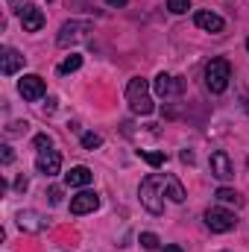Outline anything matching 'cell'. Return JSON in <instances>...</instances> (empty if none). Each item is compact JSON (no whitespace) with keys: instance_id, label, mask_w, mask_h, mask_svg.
Segmentation results:
<instances>
[{"instance_id":"cell-27","label":"cell","mask_w":249,"mask_h":252,"mask_svg":"<svg viewBox=\"0 0 249 252\" xmlns=\"http://www.w3.org/2000/svg\"><path fill=\"white\" fill-rule=\"evenodd\" d=\"M179 158H182L185 164H193V153H190V150H182V156H179Z\"/></svg>"},{"instance_id":"cell-1","label":"cell","mask_w":249,"mask_h":252,"mask_svg":"<svg viewBox=\"0 0 249 252\" xmlns=\"http://www.w3.org/2000/svg\"><path fill=\"white\" fill-rule=\"evenodd\" d=\"M138 196H141V205L150 211V214H164V176L158 173H150L141 188H138Z\"/></svg>"},{"instance_id":"cell-30","label":"cell","mask_w":249,"mask_h":252,"mask_svg":"<svg viewBox=\"0 0 249 252\" xmlns=\"http://www.w3.org/2000/svg\"><path fill=\"white\" fill-rule=\"evenodd\" d=\"M161 252H182V247H176V244H170V247H164Z\"/></svg>"},{"instance_id":"cell-21","label":"cell","mask_w":249,"mask_h":252,"mask_svg":"<svg viewBox=\"0 0 249 252\" xmlns=\"http://www.w3.org/2000/svg\"><path fill=\"white\" fill-rule=\"evenodd\" d=\"M167 9H170L173 15H185L187 9H190V3H187V0H167Z\"/></svg>"},{"instance_id":"cell-24","label":"cell","mask_w":249,"mask_h":252,"mask_svg":"<svg viewBox=\"0 0 249 252\" xmlns=\"http://www.w3.org/2000/svg\"><path fill=\"white\" fill-rule=\"evenodd\" d=\"M47 196H50V202H53V205H59V202H62V190H59V188H50Z\"/></svg>"},{"instance_id":"cell-11","label":"cell","mask_w":249,"mask_h":252,"mask_svg":"<svg viewBox=\"0 0 249 252\" xmlns=\"http://www.w3.org/2000/svg\"><path fill=\"white\" fill-rule=\"evenodd\" d=\"M193 24H196L199 30H205V32H223V30H226V21H223L220 15H214V12H208V9H199V12L193 15Z\"/></svg>"},{"instance_id":"cell-2","label":"cell","mask_w":249,"mask_h":252,"mask_svg":"<svg viewBox=\"0 0 249 252\" xmlns=\"http://www.w3.org/2000/svg\"><path fill=\"white\" fill-rule=\"evenodd\" d=\"M126 100H129V109H132L135 115H153V112H156V103H153V97H150V85H147V79H141V76L129 79V85H126Z\"/></svg>"},{"instance_id":"cell-10","label":"cell","mask_w":249,"mask_h":252,"mask_svg":"<svg viewBox=\"0 0 249 252\" xmlns=\"http://www.w3.org/2000/svg\"><path fill=\"white\" fill-rule=\"evenodd\" d=\"M100 208V196L94 193V190H82V193H76L73 199H70V214H91V211H97Z\"/></svg>"},{"instance_id":"cell-17","label":"cell","mask_w":249,"mask_h":252,"mask_svg":"<svg viewBox=\"0 0 249 252\" xmlns=\"http://www.w3.org/2000/svg\"><path fill=\"white\" fill-rule=\"evenodd\" d=\"M214 196H217L220 202H226V205H241V202H244V199H241V193H238V190H232V188H220Z\"/></svg>"},{"instance_id":"cell-6","label":"cell","mask_w":249,"mask_h":252,"mask_svg":"<svg viewBox=\"0 0 249 252\" xmlns=\"http://www.w3.org/2000/svg\"><path fill=\"white\" fill-rule=\"evenodd\" d=\"M153 88H156V94L158 97H179L182 91H185V79H179V76H173V73H158L156 76V82H153Z\"/></svg>"},{"instance_id":"cell-26","label":"cell","mask_w":249,"mask_h":252,"mask_svg":"<svg viewBox=\"0 0 249 252\" xmlns=\"http://www.w3.org/2000/svg\"><path fill=\"white\" fill-rule=\"evenodd\" d=\"M15 188H18V190H27V188H30V182H27V176H18V182H15Z\"/></svg>"},{"instance_id":"cell-9","label":"cell","mask_w":249,"mask_h":252,"mask_svg":"<svg viewBox=\"0 0 249 252\" xmlns=\"http://www.w3.org/2000/svg\"><path fill=\"white\" fill-rule=\"evenodd\" d=\"M211 176H217L220 182H229L232 176H235V164H232V158L223 153V150H217V153H211Z\"/></svg>"},{"instance_id":"cell-29","label":"cell","mask_w":249,"mask_h":252,"mask_svg":"<svg viewBox=\"0 0 249 252\" xmlns=\"http://www.w3.org/2000/svg\"><path fill=\"white\" fill-rule=\"evenodd\" d=\"M106 3H109V6H115V9H121V6H126V3H129V0H106Z\"/></svg>"},{"instance_id":"cell-12","label":"cell","mask_w":249,"mask_h":252,"mask_svg":"<svg viewBox=\"0 0 249 252\" xmlns=\"http://www.w3.org/2000/svg\"><path fill=\"white\" fill-rule=\"evenodd\" d=\"M21 24H24L27 32H38V30L44 27V15H41V9L32 6V3L21 6Z\"/></svg>"},{"instance_id":"cell-22","label":"cell","mask_w":249,"mask_h":252,"mask_svg":"<svg viewBox=\"0 0 249 252\" xmlns=\"http://www.w3.org/2000/svg\"><path fill=\"white\" fill-rule=\"evenodd\" d=\"M158 244H161V241H158L153 232H144V235H141V247H144V250H158Z\"/></svg>"},{"instance_id":"cell-4","label":"cell","mask_w":249,"mask_h":252,"mask_svg":"<svg viewBox=\"0 0 249 252\" xmlns=\"http://www.w3.org/2000/svg\"><path fill=\"white\" fill-rule=\"evenodd\" d=\"M88 32H91V24L88 21H67L62 30H59V47H70V44H79V41H85L88 38Z\"/></svg>"},{"instance_id":"cell-3","label":"cell","mask_w":249,"mask_h":252,"mask_svg":"<svg viewBox=\"0 0 249 252\" xmlns=\"http://www.w3.org/2000/svg\"><path fill=\"white\" fill-rule=\"evenodd\" d=\"M229 79H232V64L229 59H211V62L205 64V88L211 91V94H223L226 88H229Z\"/></svg>"},{"instance_id":"cell-18","label":"cell","mask_w":249,"mask_h":252,"mask_svg":"<svg viewBox=\"0 0 249 252\" xmlns=\"http://www.w3.org/2000/svg\"><path fill=\"white\" fill-rule=\"evenodd\" d=\"M138 156L150 164V167H161L164 161H167V156L164 153H150V150H138Z\"/></svg>"},{"instance_id":"cell-23","label":"cell","mask_w":249,"mask_h":252,"mask_svg":"<svg viewBox=\"0 0 249 252\" xmlns=\"http://www.w3.org/2000/svg\"><path fill=\"white\" fill-rule=\"evenodd\" d=\"M32 144H35L38 150H50V147H53V138H50V135H35Z\"/></svg>"},{"instance_id":"cell-31","label":"cell","mask_w":249,"mask_h":252,"mask_svg":"<svg viewBox=\"0 0 249 252\" xmlns=\"http://www.w3.org/2000/svg\"><path fill=\"white\" fill-rule=\"evenodd\" d=\"M247 50H249V38H247Z\"/></svg>"},{"instance_id":"cell-13","label":"cell","mask_w":249,"mask_h":252,"mask_svg":"<svg viewBox=\"0 0 249 252\" xmlns=\"http://www.w3.org/2000/svg\"><path fill=\"white\" fill-rule=\"evenodd\" d=\"M91 179H94V173L85 164H76V167H70L64 173V185L67 188H85V185H91Z\"/></svg>"},{"instance_id":"cell-8","label":"cell","mask_w":249,"mask_h":252,"mask_svg":"<svg viewBox=\"0 0 249 252\" xmlns=\"http://www.w3.org/2000/svg\"><path fill=\"white\" fill-rule=\"evenodd\" d=\"M35 170L41 176H56L62 170V156L56 150H38V158H35Z\"/></svg>"},{"instance_id":"cell-28","label":"cell","mask_w":249,"mask_h":252,"mask_svg":"<svg viewBox=\"0 0 249 252\" xmlns=\"http://www.w3.org/2000/svg\"><path fill=\"white\" fill-rule=\"evenodd\" d=\"M44 112H47V115H53V112H56V100H47V106H44Z\"/></svg>"},{"instance_id":"cell-14","label":"cell","mask_w":249,"mask_h":252,"mask_svg":"<svg viewBox=\"0 0 249 252\" xmlns=\"http://www.w3.org/2000/svg\"><path fill=\"white\" fill-rule=\"evenodd\" d=\"M0 67H3V73H6V76H12V73H18V70L24 67V56H21L18 50L6 47V50H3V64H0Z\"/></svg>"},{"instance_id":"cell-25","label":"cell","mask_w":249,"mask_h":252,"mask_svg":"<svg viewBox=\"0 0 249 252\" xmlns=\"http://www.w3.org/2000/svg\"><path fill=\"white\" fill-rule=\"evenodd\" d=\"M0 150H3V153H0V156H3V164H12V158H15V156H12V147H0Z\"/></svg>"},{"instance_id":"cell-15","label":"cell","mask_w":249,"mask_h":252,"mask_svg":"<svg viewBox=\"0 0 249 252\" xmlns=\"http://www.w3.org/2000/svg\"><path fill=\"white\" fill-rule=\"evenodd\" d=\"M18 226L27 229V232H41V229H44V223H41V217H38L35 211H21V214H18Z\"/></svg>"},{"instance_id":"cell-20","label":"cell","mask_w":249,"mask_h":252,"mask_svg":"<svg viewBox=\"0 0 249 252\" xmlns=\"http://www.w3.org/2000/svg\"><path fill=\"white\" fill-rule=\"evenodd\" d=\"M100 144H103V138H100L97 132H85V135H82V147H85V150H97Z\"/></svg>"},{"instance_id":"cell-7","label":"cell","mask_w":249,"mask_h":252,"mask_svg":"<svg viewBox=\"0 0 249 252\" xmlns=\"http://www.w3.org/2000/svg\"><path fill=\"white\" fill-rule=\"evenodd\" d=\"M18 91H21V97H24V100L35 103V100H41V97H44L47 85H44V79H41L38 73H27V76L18 82Z\"/></svg>"},{"instance_id":"cell-16","label":"cell","mask_w":249,"mask_h":252,"mask_svg":"<svg viewBox=\"0 0 249 252\" xmlns=\"http://www.w3.org/2000/svg\"><path fill=\"white\" fill-rule=\"evenodd\" d=\"M164 193L173 199V202H185V188H182V182L176 179V176H164Z\"/></svg>"},{"instance_id":"cell-5","label":"cell","mask_w":249,"mask_h":252,"mask_svg":"<svg viewBox=\"0 0 249 252\" xmlns=\"http://www.w3.org/2000/svg\"><path fill=\"white\" fill-rule=\"evenodd\" d=\"M205 226L211 229V232H232L235 226H238V220H235V214L232 211H226V208H208L205 211Z\"/></svg>"},{"instance_id":"cell-19","label":"cell","mask_w":249,"mask_h":252,"mask_svg":"<svg viewBox=\"0 0 249 252\" xmlns=\"http://www.w3.org/2000/svg\"><path fill=\"white\" fill-rule=\"evenodd\" d=\"M82 67V56H76V53H70L62 64H59V73H73V70H79Z\"/></svg>"}]
</instances>
